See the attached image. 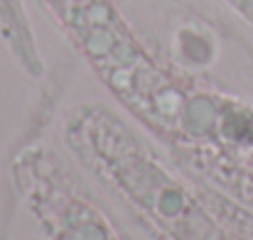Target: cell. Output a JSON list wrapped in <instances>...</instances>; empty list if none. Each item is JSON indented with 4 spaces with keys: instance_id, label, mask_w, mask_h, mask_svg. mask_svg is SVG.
I'll list each match as a JSON object with an SVG mask.
<instances>
[{
    "instance_id": "6da1fadb",
    "label": "cell",
    "mask_w": 253,
    "mask_h": 240,
    "mask_svg": "<svg viewBox=\"0 0 253 240\" xmlns=\"http://www.w3.org/2000/svg\"><path fill=\"white\" fill-rule=\"evenodd\" d=\"M15 176L47 240H126L49 147L25 150L15 162Z\"/></svg>"
}]
</instances>
